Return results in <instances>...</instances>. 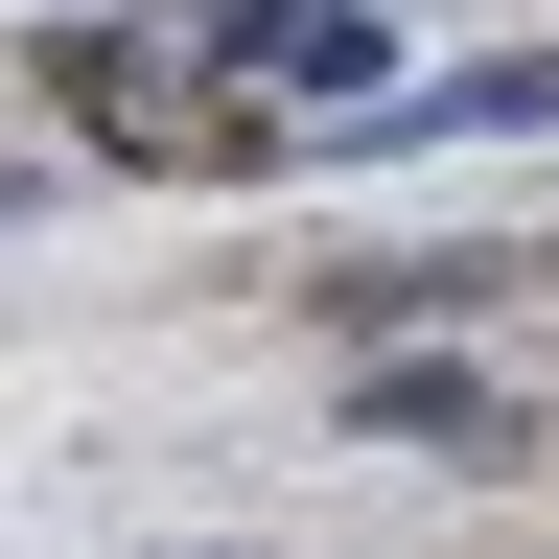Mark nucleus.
I'll list each match as a JSON object with an SVG mask.
<instances>
[{"mask_svg": "<svg viewBox=\"0 0 559 559\" xmlns=\"http://www.w3.org/2000/svg\"><path fill=\"white\" fill-rule=\"evenodd\" d=\"M187 24H210V70H304V94H326V140L396 94V24H373V0H187Z\"/></svg>", "mask_w": 559, "mask_h": 559, "instance_id": "obj_1", "label": "nucleus"}, {"mask_svg": "<svg viewBox=\"0 0 559 559\" xmlns=\"http://www.w3.org/2000/svg\"><path fill=\"white\" fill-rule=\"evenodd\" d=\"M349 140H559V47H466V70H396Z\"/></svg>", "mask_w": 559, "mask_h": 559, "instance_id": "obj_2", "label": "nucleus"}, {"mask_svg": "<svg viewBox=\"0 0 559 559\" xmlns=\"http://www.w3.org/2000/svg\"><path fill=\"white\" fill-rule=\"evenodd\" d=\"M349 419H373V443H443V466H489V443H513V396H489L466 349H373V373H349Z\"/></svg>", "mask_w": 559, "mask_h": 559, "instance_id": "obj_3", "label": "nucleus"}]
</instances>
